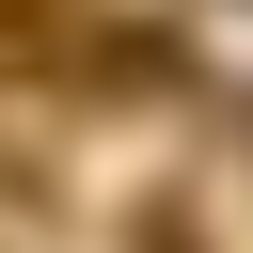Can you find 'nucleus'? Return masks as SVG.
I'll return each instance as SVG.
<instances>
[{
    "label": "nucleus",
    "mask_w": 253,
    "mask_h": 253,
    "mask_svg": "<svg viewBox=\"0 0 253 253\" xmlns=\"http://www.w3.org/2000/svg\"><path fill=\"white\" fill-rule=\"evenodd\" d=\"M142 253H190V206H142Z\"/></svg>",
    "instance_id": "1"
}]
</instances>
